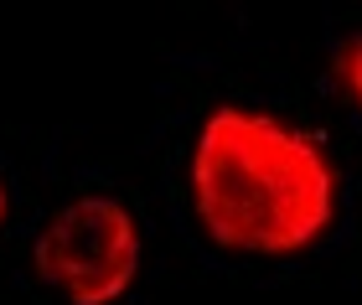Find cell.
I'll use <instances>...</instances> for the list:
<instances>
[{
    "label": "cell",
    "mask_w": 362,
    "mask_h": 305,
    "mask_svg": "<svg viewBox=\"0 0 362 305\" xmlns=\"http://www.w3.org/2000/svg\"><path fill=\"white\" fill-rule=\"evenodd\" d=\"M192 197L218 249L290 259L332 233L341 181L332 155L290 119L249 104H223L197 135Z\"/></svg>",
    "instance_id": "1"
},
{
    "label": "cell",
    "mask_w": 362,
    "mask_h": 305,
    "mask_svg": "<svg viewBox=\"0 0 362 305\" xmlns=\"http://www.w3.org/2000/svg\"><path fill=\"white\" fill-rule=\"evenodd\" d=\"M37 275L68 305H114L140 275V228L119 197H78L37 233Z\"/></svg>",
    "instance_id": "2"
},
{
    "label": "cell",
    "mask_w": 362,
    "mask_h": 305,
    "mask_svg": "<svg viewBox=\"0 0 362 305\" xmlns=\"http://www.w3.org/2000/svg\"><path fill=\"white\" fill-rule=\"evenodd\" d=\"M332 83H337L341 99L362 114V31H352V37H341L332 47Z\"/></svg>",
    "instance_id": "3"
},
{
    "label": "cell",
    "mask_w": 362,
    "mask_h": 305,
    "mask_svg": "<svg viewBox=\"0 0 362 305\" xmlns=\"http://www.w3.org/2000/svg\"><path fill=\"white\" fill-rule=\"evenodd\" d=\"M6 213H11V191H6V176H0V222H6Z\"/></svg>",
    "instance_id": "4"
}]
</instances>
